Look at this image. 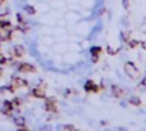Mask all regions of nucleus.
Returning a JSON list of instances; mask_svg holds the SVG:
<instances>
[{"mask_svg": "<svg viewBox=\"0 0 146 131\" xmlns=\"http://www.w3.org/2000/svg\"><path fill=\"white\" fill-rule=\"evenodd\" d=\"M129 101H130V103H132L133 105H140V100H139L137 97H132V98H130Z\"/></svg>", "mask_w": 146, "mask_h": 131, "instance_id": "9b49d317", "label": "nucleus"}, {"mask_svg": "<svg viewBox=\"0 0 146 131\" xmlns=\"http://www.w3.org/2000/svg\"><path fill=\"white\" fill-rule=\"evenodd\" d=\"M125 73H126L130 79H136V77L139 76V70H137V67H136L133 63H130V61H127V63L125 64Z\"/></svg>", "mask_w": 146, "mask_h": 131, "instance_id": "f257e3e1", "label": "nucleus"}, {"mask_svg": "<svg viewBox=\"0 0 146 131\" xmlns=\"http://www.w3.org/2000/svg\"><path fill=\"white\" fill-rule=\"evenodd\" d=\"M7 60H6V57L3 56V54H0V64H5Z\"/></svg>", "mask_w": 146, "mask_h": 131, "instance_id": "dca6fc26", "label": "nucleus"}, {"mask_svg": "<svg viewBox=\"0 0 146 131\" xmlns=\"http://www.w3.org/2000/svg\"><path fill=\"white\" fill-rule=\"evenodd\" d=\"M142 86H145V87H146V79H145V80L142 81Z\"/></svg>", "mask_w": 146, "mask_h": 131, "instance_id": "412c9836", "label": "nucleus"}, {"mask_svg": "<svg viewBox=\"0 0 146 131\" xmlns=\"http://www.w3.org/2000/svg\"><path fill=\"white\" fill-rule=\"evenodd\" d=\"M85 88H86V91H96L98 90V87H96V84L93 81H88L85 84Z\"/></svg>", "mask_w": 146, "mask_h": 131, "instance_id": "9d476101", "label": "nucleus"}, {"mask_svg": "<svg viewBox=\"0 0 146 131\" xmlns=\"http://www.w3.org/2000/svg\"><path fill=\"white\" fill-rule=\"evenodd\" d=\"M26 12H27L29 14H35V9H33L32 6H26Z\"/></svg>", "mask_w": 146, "mask_h": 131, "instance_id": "ddd939ff", "label": "nucleus"}, {"mask_svg": "<svg viewBox=\"0 0 146 131\" xmlns=\"http://www.w3.org/2000/svg\"><path fill=\"white\" fill-rule=\"evenodd\" d=\"M32 96H33V97H37V98H44V97H46V93H44L40 87H36V88L32 90Z\"/></svg>", "mask_w": 146, "mask_h": 131, "instance_id": "0eeeda50", "label": "nucleus"}, {"mask_svg": "<svg viewBox=\"0 0 146 131\" xmlns=\"http://www.w3.org/2000/svg\"><path fill=\"white\" fill-rule=\"evenodd\" d=\"M13 53H15L16 57H22V56L25 54V48H23L22 46H16V47L13 48Z\"/></svg>", "mask_w": 146, "mask_h": 131, "instance_id": "1a4fd4ad", "label": "nucleus"}, {"mask_svg": "<svg viewBox=\"0 0 146 131\" xmlns=\"http://www.w3.org/2000/svg\"><path fill=\"white\" fill-rule=\"evenodd\" d=\"M112 94H113L116 98H120V97L125 96V90L120 88L119 86H112Z\"/></svg>", "mask_w": 146, "mask_h": 131, "instance_id": "423d86ee", "label": "nucleus"}, {"mask_svg": "<svg viewBox=\"0 0 146 131\" xmlns=\"http://www.w3.org/2000/svg\"><path fill=\"white\" fill-rule=\"evenodd\" d=\"M63 128H64V130H69V131H72V130H75V127H73V125H69V124H67V125H64Z\"/></svg>", "mask_w": 146, "mask_h": 131, "instance_id": "f3484780", "label": "nucleus"}, {"mask_svg": "<svg viewBox=\"0 0 146 131\" xmlns=\"http://www.w3.org/2000/svg\"><path fill=\"white\" fill-rule=\"evenodd\" d=\"M44 110H46V111H50V113H56V111H57V104L54 103V100H52V98L46 100V103H44Z\"/></svg>", "mask_w": 146, "mask_h": 131, "instance_id": "7ed1b4c3", "label": "nucleus"}, {"mask_svg": "<svg viewBox=\"0 0 146 131\" xmlns=\"http://www.w3.org/2000/svg\"><path fill=\"white\" fill-rule=\"evenodd\" d=\"M123 6H125V7L129 6V2H127V0H123Z\"/></svg>", "mask_w": 146, "mask_h": 131, "instance_id": "aec40b11", "label": "nucleus"}, {"mask_svg": "<svg viewBox=\"0 0 146 131\" xmlns=\"http://www.w3.org/2000/svg\"><path fill=\"white\" fill-rule=\"evenodd\" d=\"M100 47H95V48H92V54H93V57H98L99 56V53H100Z\"/></svg>", "mask_w": 146, "mask_h": 131, "instance_id": "f8f14e48", "label": "nucleus"}, {"mask_svg": "<svg viewBox=\"0 0 146 131\" xmlns=\"http://www.w3.org/2000/svg\"><path fill=\"white\" fill-rule=\"evenodd\" d=\"M0 77H2V70H0Z\"/></svg>", "mask_w": 146, "mask_h": 131, "instance_id": "5701e85b", "label": "nucleus"}, {"mask_svg": "<svg viewBox=\"0 0 146 131\" xmlns=\"http://www.w3.org/2000/svg\"><path fill=\"white\" fill-rule=\"evenodd\" d=\"M5 2H6V0H0V6H2V5H5Z\"/></svg>", "mask_w": 146, "mask_h": 131, "instance_id": "4be33fe9", "label": "nucleus"}, {"mask_svg": "<svg viewBox=\"0 0 146 131\" xmlns=\"http://www.w3.org/2000/svg\"><path fill=\"white\" fill-rule=\"evenodd\" d=\"M15 124H16L17 127L23 128V130H27V127H26V121H25V118H22V117L15 118Z\"/></svg>", "mask_w": 146, "mask_h": 131, "instance_id": "6e6552de", "label": "nucleus"}, {"mask_svg": "<svg viewBox=\"0 0 146 131\" xmlns=\"http://www.w3.org/2000/svg\"><path fill=\"white\" fill-rule=\"evenodd\" d=\"M12 83H13V87L15 88L16 87H26L27 86V81L23 80V79H20V77H13L12 79Z\"/></svg>", "mask_w": 146, "mask_h": 131, "instance_id": "20e7f679", "label": "nucleus"}, {"mask_svg": "<svg viewBox=\"0 0 146 131\" xmlns=\"http://www.w3.org/2000/svg\"><path fill=\"white\" fill-rule=\"evenodd\" d=\"M19 71L20 73H35L36 71V69L33 67L32 64H27V63H22V64H19Z\"/></svg>", "mask_w": 146, "mask_h": 131, "instance_id": "f03ea898", "label": "nucleus"}, {"mask_svg": "<svg viewBox=\"0 0 146 131\" xmlns=\"http://www.w3.org/2000/svg\"><path fill=\"white\" fill-rule=\"evenodd\" d=\"M0 27H10V23H9V22H3V20H0Z\"/></svg>", "mask_w": 146, "mask_h": 131, "instance_id": "4468645a", "label": "nucleus"}, {"mask_svg": "<svg viewBox=\"0 0 146 131\" xmlns=\"http://www.w3.org/2000/svg\"><path fill=\"white\" fill-rule=\"evenodd\" d=\"M108 53L109 54H116V50H113L112 47H108Z\"/></svg>", "mask_w": 146, "mask_h": 131, "instance_id": "6ab92c4d", "label": "nucleus"}, {"mask_svg": "<svg viewBox=\"0 0 146 131\" xmlns=\"http://www.w3.org/2000/svg\"><path fill=\"white\" fill-rule=\"evenodd\" d=\"M10 39V27H0V40Z\"/></svg>", "mask_w": 146, "mask_h": 131, "instance_id": "39448f33", "label": "nucleus"}, {"mask_svg": "<svg viewBox=\"0 0 146 131\" xmlns=\"http://www.w3.org/2000/svg\"><path fill=\"white\" fill-rule=\"evenodd\" d=\"M129 46H130V47H136V46H137V41L132 40V41H129Z\"/></svg>", "mask_w": 146, "mask_h": 131, "instance_id": "a211bd4d", "label": "nucleus"}, {"mask_svg": "<svg viewBox=\"0 0 146 131\" xmlns=\"http://www.w3.org/2000/svg\"><path fill=\"white\" fill-rule=\"evenodd\" d=\"M140 44H142V47L146 50V33L143 34V40H142V43H140Z\"/></svg>", "mask_w": 146, "mask_h": 131, "instance_id": "2eb2a0df", "label": "nucleus"}]
</instances>
